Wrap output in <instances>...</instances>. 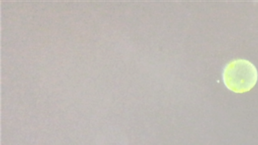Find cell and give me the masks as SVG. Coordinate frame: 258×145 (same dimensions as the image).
Segmentation results:
<instances>
[{
    "label": "cell",
    "mask_w": 258,
    "mask_h": 145,
    "mask_svg": "<svg viewBox=\"0 0 258 145\" xmlns=\"http://www.w3.org/2000/svg\"><path fill=\"white\" fill-rule=\"evenodd\" d=\"M255 66L248 60L238 59L231 61L225 66L223 79L226 87L236 93L250 90L257 80Z\"/></svg>",
    "instance_id": "obj_1"
}]
</instances>
